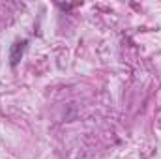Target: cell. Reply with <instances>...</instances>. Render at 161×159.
Masks as SVG:
<instances>
[{
    "label": "cell",
    "mask_w": 161,
    "mask_h": 159,
    "mask_svg": "<svg viewBox=\"0 0 161 159\" xmlns=\"http://www.w3.org/2000/svg\"><path fill=\"white\" fill-rule=\"evenodd\" d=\"M26 45H28V41L26 40H17L11 47H9V64H11L13 68H15V66L19 64V60L23 58Z\"/></svg>",
    "instance_id": "cell-1"
}]
</instances>
